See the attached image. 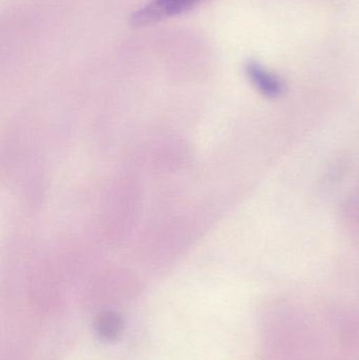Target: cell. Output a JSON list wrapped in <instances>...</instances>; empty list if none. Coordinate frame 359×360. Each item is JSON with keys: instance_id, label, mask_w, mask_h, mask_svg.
Returning a JSON list of instances; mask_svg holds the SVG:
<instances>
[{"instance_id": "6da1fadb", "label": "cell", "mask_w": 359, "mask_h": 360, "mask_svg": "<svg viewBox=\"0 0 359 360\" xmlns=\"http://www.w3.org/2000/svg\"><path fill=\"white\" fill-rule=\"evenodd\" d=\"M202 0H150L130 16V25L143 29L178 16L195 8Z\"/></svg>"}, {"instance_id": "7a4b0ae2", "label": "cell", "mask_w": 359, "mask_h": 360, "mask_svg": "<svg viewBox=\"0 0 359 360\" xmlns=\"http://www.w3.org/2000/svg\"><path fill=\"white\" fill-rule=\"evenodd\" d=\"M246 73L255 88L267 97H278L284 92L282 80L263 69L256 61H249L246 65Z\"/></svg>"}]
</instances>
